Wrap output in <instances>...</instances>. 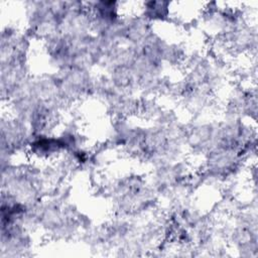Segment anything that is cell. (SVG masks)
<instances>
[{
    "label": "cell",
    "instance_id": "1",
    "mask_svg": "<svg viewBox=\"0 0 258 258\" xmlns=\"http://www.w3.org/2000/svg\"><path fill=\"white\" fill-rule=\"evenodd\" d=\"M172 3L167 1H145L140 3V14L153 25L171 19Z\"/></svg>",
    "mask_w": 258,
    "mask_h": 258
}]
</instances>
